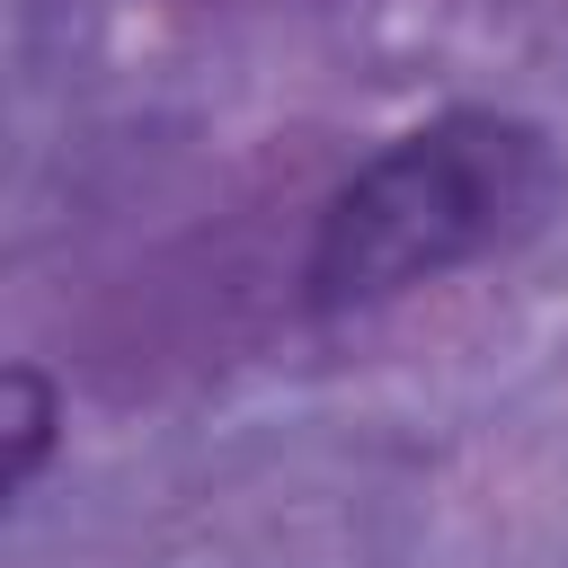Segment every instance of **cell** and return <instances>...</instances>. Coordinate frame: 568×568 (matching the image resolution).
<instances>
[{
  "label": "cell",
  "instance_id": "2",
  "mask_svg": "<svg viewBox=\"0 0 568 568\" xmlns=\"http://www.w3.org/2000/svg\"><path fill=\"white\" fill-rule=\"evenodd\" d=\"M53 444H62V390H53V373L44 364H9L0 373V479H9V497H27L44 479Z\"/></svg>",
  "mask_w": 568,
  "mask_h": 568
},
{
  "label": "cell",
  "instance_id": "1",
  "mask_svg": "<svg viewBox=\"0 0 568 568\" xmlns=\"http://www.w3.org/2000/svg\"><path fill=\"white\" fill-rule=\"evenodd\" d=\"M568 195V160L550 124L515 106H435L373 142L311 213L302 248V311L355 320L417 284H444L479 257L532 240Z\"/></svg>",
  "mask_w": 568,
  "mask_h": 568
}]
</instances>
